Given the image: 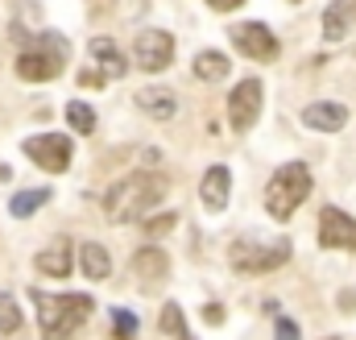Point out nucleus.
Returning a JSON list of instances; mask_svg holds the SVG:
<instances>
[{"mask_svg": "<svg viewBox=\"0 0 356 340\" xmlns=\"http://www.w3.org/2000/svg\"><path fill=\"white\" fill-rule=\"evenodd\" d=\"M162 195H166V178H162V174H149V170H137V174L120 178V183L104 195V212H108L112 224L141 220Z\"/></svg>", "mask_w": 356, "mask_h": 340, "instance_id": "f257e3e1", "label": "nucleus"}, {"mask_svg": "<svg viewBox=\"0 0 356 340\" xmlns=\"http://www.w3.org/2000/svg\"><path fill=\"white\" fill-rule=\"evenodd\" d=\"M33 307H38V324H42V337L46 340H63L71 337L91 311V295H46V291H29Z\"/></svg>", "mask_w": 356, "mask_h": 340, "instance_id": "f03ea898", "label": "nucleus"}, {"mask_svg": "<svg viewBox=\"0 0 356 340\" xmlns=\"http://www.w3.org/2000/svg\"><path fill=\"white\" fill-rule=\"evenodd\" d=\"M307 195H311V167L307 162H286V167L273 170V178L266 183V212L273 220H290Z\"/></svg>", "mask_w": 356, "mask_h": 340, "instance_id": "7ed1b4c3", "label": "nucleus"}, {"mask_svg": "<svg viewBox=\"0 0 356 340\" xmlns=\"http://www.w3.org/2000/svg\"><path fill=\"white\" fill-rule=\"evenodd\" d=\"M67 59H71L67 38H63V33H42L38 46H29V50L17 59V75H21L25 84H50V79L63 71Z\"/></svg>", "mask_w": 356, "mask_h": 340, "instance_id": "20e7f679", "label": "nucleus"}, {"mask_svg": "<svg viewBox=\"0 0 356 340\" xmlns=\"http://www.w3.org/2000/svg\"><path fill=\"white\" fill-rule=\"evenodd\" d=\"M290 261V241H236L228 249V265L236 274H269Z\"/></svg>", "mask_w": 356, "mask_h": 340, "instance_id": "39448f33", "label": "nucleus"}, {"mask_svg": "<svg viewBox=\"0 0 356 340\" xmlns=\"http://www.w3.org/2000/svg\"><path fill=\"white\" fill-rule=\"evenodd\" d=\"M261 100H266L261 79H241L232 87V95H228V125L236 133H249L257 125V116H261Z\"/></svg>", "mask_w": 356, "mask_h": 340, "instance_id": "423d86ee", "label": "nucleus"}, {"mask_svg": "<svg viewBox=\"0 0 356 340\" xmlns=\"http://www.w3.org/2000/svg\"><path fill=\"white\" fill-rule=\"evenodd\" d=\"M133 63H137L141 71H149V75L166 71V67L175 63V38H170L166 29H145V33H137V42H133Z\"/></svg>", "mask_w": 356, "mask_h": 340, "instance_id": "0eeeda50", "label": "nucleus"}, {"mask_svg": "<svg viewBox=\"0 0 356 340\" xmlns=\"http://www.w3.org/2000/svg\"><path fill=\"white\" fill-rule=\"evenodd\" d=\"M25 158L29 162H38L42 170H50V174H63V170L71 167V137H63V133H38V137H25Z\"/></svg>", "mask_w": 356, "mask_h": 340, "instance_id": "6e6552de", "label": "nucleus"}, {"mask_svg": "<svg viewBox=\"0 0 356 340\" xmlns=\"http://www.w3.org/2000/svg\"><path fill=\"white\" fill-rule=\"evenodd\" d=\"M228 38H232V46H236L245 59H253V63H273V59H277V38L269 33L261 21H241V25L228 29Z\"/></svg>", "mask_w": 356, "mask_h": 340, "instance_id": "1a4fd4ad", "label": "nucleus"}, {"mask_svg": "<svg viewBox=\"0 0 356 340\" xmlns=\"http://www.w3.org/2000/svg\"><path fill=\"white\" fill-rule=\"evenodd\" d=\"M319 245L356 254V220L348 212H340V208H323L319 212Z\"/></svg>", "mask_w": 356, "mask_h": 340, "instance_id": "9d476101", "label": "nucleus"}, {"mask_svg": "<svg viewBox=\"0 0 356 340\" xmlns=\"http://www.w3.org/2000/svg\"><path fill=\"white\" fill-rule=\"evenodd\" d=\"M302 125L307 129H319V133H340L348 125V108L336 104V100H315L302 108Z\"/></svg>", "mask_w": 356, "mask_h": 340, "instance_id": "9b49d317", "label": "nucleus"}, {"mask_svg": "<svg viewBox=\"0 0 356 340\" xmlns=\"http://www.w3.org/2000/svg\"><path fill=\"white\" fill-rule=\"evenodd\" d=\"M228 195H232V174H228V167H211L203 174V183H199L203 208L207 212H224L228 208Z\"/></svg>", "mask_w": 356, "mask_h": 340, "instance_id": "f8f14e48", "label": "nucleus"}, {"mask_svg": "<svg viewBox=\"0 0 356 340\" xmlns=\"http://www.w3.org/2000/svg\"><path fill=\"white\" fill-rule=\"evenodd\" d=\"M88 54H91V63H95V71H99L104 79H120L124 67H129V59L120 54V46H116L112 38H91Z\"/></svg>", "mask_w": 356, "mask_h": 340, "instance_id": "ddd939ff", "label": "nucleus"}, {"mask_svg": "<svg viewBox=\"0 0 356 340\" xmlns=\"http://www.w3.org/2000/svg\"><path fill=\"white\" fill-rule=\"evenodd\" d=\"M133 104L145 112V116H154V121H170L178 112V100L170 87H141L137 95H133Z\"/></svg>", "mask_w": 356, "mask_h": 340, "instance_id": "4468645a", "label": "nucleus"}, {"mask_svg": "<svg viewBox=\"0 0 356 340\" xmlns=\"http://www.w3.org/2000/svg\"><path fill=\"white\" fill-rule=\"evenodd\" d=\"M133 274H137V278H145V282H158V278H166V274H170V257L162 254L158 245H145V249H137V254H133Z\"/></svg>", "mask_w": 356, "mask_h": 340, "instance_id": "2eb2a0df", "label": "nucleus"}, {"mask_svg": "<svg viewBox=\"0 0 356 340\" xmlns=\"http://www.w3.org/2000/svg\"><path fill=\"white\" fill-rule=\"evenodd\" d=\"M228 71H232V63H228V54H220V50H203V54H195V63H191V75L203 79V84H220V79H228Z\"/></svg>", "mask_w": 356, "mask_h": 340, "instance_id": "dca6fc26", "label": "nucleus"}, {"mask_svg": "<svg viewBox=\"0 0 356 340\" xmlns=\"http://www.w3.org/2000/svg\"><path fill=\"white\" fill-rule=\"evenodd\" d=\"M33 265H38V274H46V278H67L71 274V245L67 241H58V245H50V249H42V254L33 257Z\"/></svg>", "mask_w": 356, "mask_h": 340, "instance_id": "f3484780", "label": "nucleus"}, {"mask_svg": "<svg viewBox=\"0 0 356 340\" xmlns=\"http://www.w3.org/2000/svg\"><path fill=\"white\" fill-rule=\"evenodd\" d=\"M79 261H83V274H88V278H95V282H104V278L112 274V257H108V249H104V245H95V241H88V245H83Z\"/></svg>", "mask_w": 356, "mask_h": 340, "instance_id": "a211bd4d", "label": "nucleus"}, {"mask_svg": "<svg viewBox=\"0 0 356 340\" xmlns=\"http://www.w3.org/2000/svg\"><path fill=\"white\" fill-rule=\"evenodd\" d=\"M348 13H353V4H344V0L327 4V13H323V38L327 42H340L348 33Z\"/></svg>", "mask_w": 356, "mask_h": 340, "instance_id": "6ab92c4d", "label": "nucleus"}, {"mask_svg": "<svg viewBox=\"0 0 356 340\" xmlns=\"http://www.w3.org/2000/svg\"><path fill=\"white\" fill-rule=\"evenodd\" d=\"M50 203V191L46 187H33V191H21V195H13V203H8V212L17 216V220H25V216H33L38 208H46Z\"/></svg>", "mask_w": 356, "mask_h": 340, "instance_id": "aec40b11", "label": "nucleus"}, {"mask_svg": "<svg viewBox=\"0 0 356 340\" xmlns=\"http://www.w3.org/2000/svg\"><path fill=\"white\" fill-rule=\"evenodd\" d=\"M158 328H162L166 337H175V340H195L191 332H186V320H182V307H178V303H166V307H162Z\"/></svg>", "mask_w": 356, "mask_h": 340, "instance_id": "412c9836", "label": "nucleus"}, {"mask_svg": "<svg viewBox=\"0 0 356 340\" xmlns=\"http://www.w3.org/2000/svg\"><path fill=\"white\" fill-rule=\"evenodd\" d=\"M67 121L75 133H95V108H88L83 100H71L67 104Z\"/></svg>", "mask_w": 356, "mask_h": 340, "instance_id": "4be33fe9", "label": "nucleus"}, {"mask_svg": "<svg viewBox=\"0 0 356 340\" xmlns=\"http://www.w3.org/2000/svg\"><path fill=\"white\" fill-rule=\"evenodd\" d=\"M21 328V311H17V299L0 291V337H13Z\"/></svg>", "mask_w": 356, "mask_h": 340, "instance_id": "5701e85b", "label": "nucleus"}, {"mask_svg": "<svg viewBox=\"0 0 356 340\" xmlns=\"http://www.w3.org/2000/svg\"><path fill=\"white\" fill-rule=\"evenodd\" d=\"M112 332H116V340H133L137 337V316L124 307H112Z\"/></svg>", "mask_w": 356, "mask_h": 340, "instance_id": "b1692460", "label": "nucleus"}, {"mask_svg": "<svg viewBox=\"0 0 356 340\" xmlns=\"http://www.w3.org/2000/svg\"><path fill=\"white\" fill-rule=\"evenodd\" d=\"M273 340H302V332H298V324L294 320H277V328H273Z\"/></svg>", "mask_w": 356, "mask_h": 340, "instance_id": "393cba45", "label": "nucleus"}, {"mask_svg": "<svg viewBox=\"0 0 356 340\" xmlns=\"http://www.w3.org/2000/svg\"><path fill=\"white\" fill-rule=\"evenodd\" d=\"M145 229H149V237H158V233H170V229H175V212H166V216H158V220H149Z\"/></svg>", "mask_w": 356, "mask_h": 340, "instance_id": "a878e982", "label": "nucleus"}, {"mask_svg": "<svg viewBox=\"0 0 356 340\" xmlns=\"http://www.w3.org/2000/svg\"><path fill=\"white\" fill-rule=\"evenodd\" d=\"M79 84H83V87H104L108 79H104V75H99L95 67H88V71H79Z\"/></svg>", "mask_w": 356, "mask_h": 340, "instance_id": "bb28decb", "label": "nucleus"}, {"mask_svg": "<svg viewBox=\"0 0 356 340\" xmlns=\"http://www.w3.org/2000/svg\"><path fill=\"white\" fill-rule=\"evenodd\" d=\"M203 320H207V324H224V307H220V303H207V307H203Z\"/></svg>", "mask_w": 356, "mask_h": 340, "instance_id": "cd10ccee", "label": "nucleus"}, {"mask_svg": "<svg viewBox=\"0 0 356 340\" xmlns=\"http://www.w3.org/2000/svg\"><path fill=\"white\" fill-rule=\"evenodd\" d=\"M116 4L124 8L120 17H141V8H145V0H116Z\"/></svg>", "mask_w": 356, "mask_h": 340, "instance_id": "c85d7f7f", "label": "nucleus"}, {"mask_svg": "<svg viewBox=\"0 0 356 340\" xmlns=\"http://www.w3.org/2000/svg\"><path fill=\"white\" fill-rule=\"evenodd\" d=\"M207 4H211L216 13H232V8H241L245 0H207Z\"/></svg>", "mask_w": 356, "mask_h": 340, "instance_id": "c756f323", "label": "nucleus"}, {"mask_svg": "<svg viewBox=\"0 0 356 340\" xmlns=\"http://www.w3.org/2000/svg\"><path fill=\"white\" fill-rule=\"evenodd\" d=\"M340 307H356V291H344L340 295Z\"/></svg>", "mask_w": 356, "mask_h": 340, "instance_id": "7c9ffc66", "label": "nucleus"}, {"mask_svg": "<svg viewBox=\"0 0 356 340\" xmlns=\"http://www.w3.org/2000/svg\"><path fill=\"white\" fill-rule=\"evenodd\" d=\"M4 178H13V170H8L4 162H0V183H4Z\"/></svg>", "mask_w": 356, "mask_h": 340, "instance_id": "2f4dec72", "label": "nucleus"}, {"mask_svg": "<svg viewBox=\"0 0 356 340\" xmlns=\"http://www.w3.org/2000/svg\"><path fill=\"white\" fill-rule=\"evenodd\" d=\"M348 4H353V8H356V0H348Z\"/></svg>", "mask_w": 356, "mask_h": 340, "instance_id": "473e14b6", "label": "nucleus"}, {"mask_svg": "<svg viewBox=\"0 0 356 340\" xmlns=\"http://www.w3.org/2000/svg\"><path fill=\"white\" fill-rule=\"evenodd\" d=\"M327 340H336V337H327Z\"/></svg>", "mask_w": 356, "mask_h": 340, "instance_id": "72a5a7b5", "label": "nucleus"}]
</instances>
